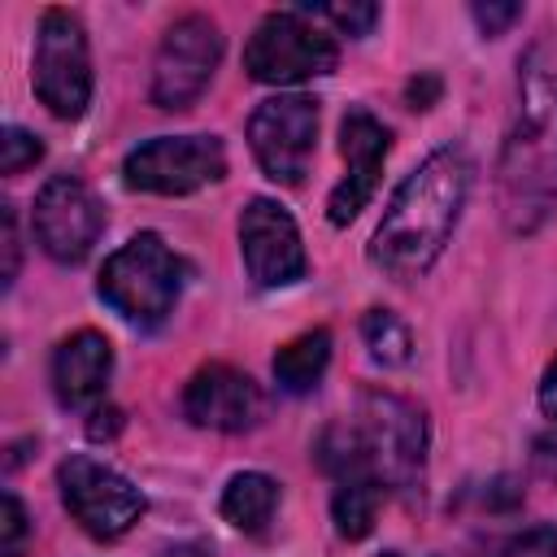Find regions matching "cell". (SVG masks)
<instances>
[{
  "instance_id": "26",
  "label": "cell",
  "mask_w": 557,
  "mask_h": 557,
  "mask_svg": "<svg viewBox=\"0 0 557 557\" xmlns=\"http://www.w3.org/2000/svg\"><path fill=\"white\" fill-rule=\"evenodd\" d=\"M531 448H535V453H531L535 470H540V474H548V479H557V435H540Z\"/></svg>"
},
{
  "instance_id": "7",
  "label": "cell",
  "mask_w": 557,
  "mask_h": 557,
  "mask_svg": "<svg viewBox=\"0 0 557 557\" xmlns=\"http://www.w3.org/2000/svg\"><path fill=\"white\" fill-rule=\"evenodd\" d=\"M226 174V152L218 135H157L126 152L122 178L135 191L187 196Z\"/></svg>"
},
{
  "instance_id": "9",
  "label": "cell",
  "mask_w": 557,
  "mask_h": 557,
  "mask_svg": "<svg viewBox=\"0 0 557 557\" xmlns=\"http://www.w3.org/2000/svg\"><path fill=\"white\" fill-rule=\"evenodd\" d=\"M313 139H318V100L309 96H296V91L270 96L248 117V148L265 170V178L274 183L296 187L305 178Z\"/></svg>"
},
{
  "instance_id": "30",
  "label": "cell",
  "mask_w": 557,
  "mask_h": 557,
  "mask_svg": "<svg viewBox=\"0 0 557 557\" xmlns=\"http://www.w3.org/2000/svg\"><path fill=\"white\" fill-rule=\"evenodd\" d=\"M383 557H400V553H383Z\"/></svg>"
},
{
  "instance_id": "5",
  "label": "cell",
  "mask_w": 557,
  "mask_h": 557,
  "mask_svg": "<svg viewBox=\"0 0 557 557\" xmlns=\"http://www.w3.org/2000/svg\"><path fill=\"white\" fill-rule=\"evenodd\" d=\"M339 61L335 39L309 22L300 9H283V13H265L244 48V70L257 83L270 87H292V83H309L331 74Z\"/></svg>"
},
{
  "instance_id": "1",
  "label": "cell",
  "mask_w": 557,
  "mask_h": 557,
  "mask_svg": "<svg viewBox=\"0 0 557 557\" xmlns=\"http://www.w3.org/2000/svg\"><path fill=\"white\" fill-rule=\"evenodd\" d=\"M496 187L505 226L518 235L535 231L557 209V52L548 44H535L522 57Z\"/></svg>"
},
{
  "instance_id": "27",
  "label": "cell",
  "mask_w": 557,
  "mask_h": 557,
  "mask_svg": "<svg viewBox=\"0 0 557 557\" xmlns=\"http://www.w3.org/2000/svg\"><path fill=\"white\" fill-rule=\"evenodd\" d=\"M117 426H122V413H117L113 405H104V409H96V413H91L87 435H91V440H109V435H117Z\"/></svg>"
},
{
  "instance_id": "8",
  "label": "cell",
  "mask_w": 557,
  "mask_h": 557,
  "mask_svg": "<svg viewBox=\"0 0 557 557\" xmlns=\"http://www.w3.org/2000/svg\"><path fill=\"white\" fill-rule=\"evenodd\" d=\"M57 483H61V500L74 513V522L96 540L126 535L144 513L139 487L131 479H122L117 470H109L104 461L87 457V453L65 457L61 470H57Z\"/></svg>"
},
{
  "instance_id": "28",
  "label": "cell",
  "mask_w": 557,
  "mask_h": 557,
  "mask_svg": "<svg viewBox=\"0 0 557 557\" xmlns=\"http://www.w3.org/2000/svg\"><path fill=\"white\" fill-rule=\"evenodd\" d=\"M540 409L557 422V357L548 361V370H544V379H540Z\"/></svg>"
},
{
  "instance_id": "22",
  "label": "cell",
  "mask_w": 557,
  "mask_h": 557,
  "mask_svg": "<svg viewBox=\"0 0 557 557\" xmlns=\"http://www.w3.org/2000/svg\"><path fill=\"white\" fill-rule=\"evenodd\" d=\"M26 540V509L13 492L0 496V557H17Z\"/></svg>"
},
{
  "instance_id": "13",
  "label": "cell",
  "mask_w": 557,
  "mask_h": 557,
  "mask_svg": "<svg viewBox=\"0 0 557 557\" xmlns=\"http://www.w3.org/2000/svg\"><path fill=\"white\" fill-rule=\"evenodd\" d=\"M387 144H392V135H387V126L374 113H366V109H348L344 113V122H339V152L348 161V174L335 183V191L326 200V218L335 226H348L366 209V200L374 196V183H379L383 161H387Z\"/></svg>"
},
{
  "instance_id": "18",
  "label": "cell",
  "mask_w": 557,
  "mask_h": 557,
  "mask_svg": "<svg viewBox=\"0 0 557 557\" xmlns=\"http://www.w3.org/2000/svg\"><path fill=\"white\" fill-rule=\"evenodd\" d=\"M379 500H383V487H379L374 479H348V483H335V496H331L335 531H339L344 540H366V535L374 531Z\"/></svg>"
},
{
  "instance_id": "4",
  "label": "cell",
  "mask_w": 557,
  "mask_h": 557,
  "mask_svg": "<svg viewBox=\"0 0 557 557\" xmlns=\"http://www.w3.org/2000/svg\"><path fill=\"white\" fill-rule=\"evenodd\" d=\"M96 292L100 300L122 313L131 326H161L174 305H178V292H183V261L165 248L161 235L152 231H139L131 235L100 270L96 278Z\"/></svg>"
},
{
  "instance_id": "29",
  "label": "cell",
  "mask_w": 557,
  "mask_h": 557,
  "mask_svg": "<svg viewBox=\"0 0 557 557\" xmlns=\"http://www.w3.org/2000/svg\"><path fill=\"white\" fill-rule=\"evenodd\" d=\"M161 557H209L200 544H174V548H165Z\"/></svg>"
},
{
  "instance_id": "12",
  "label": "cell",
  "mask_w": 557,
  "mask_h": 557,
  "mask_svg": "<svg viewBox=\"0 0 557 557\" xmlns=\"http://www.w3.org/2000/svg\"><path fill=\"white\" fill-rule=\"evenodd\" d=\"M239 257L257 287H287L305 278V244L292 213L265 196L248 200L239 213Z\"/></svg>"
},
{
  "instance_id": "10",
  "label": "cell",
  "mask_w": 557,
  "mask_h": 557,
  "mask_svg": "<svg viewBox=\"0 0 557 557\" xmlns=\"http://www.w3.org/2000/svg\"><path fill=\"white\" fill-rule=\"evenodd\" d=\"M222 61V35L205 13L178 17L152 61V104L161 109H187L209 87L213 70Z\"/></svg>"
},
{
  "instance_id": "14",
  "label": "cell",
  "mask_w": 557,
  "mask_h": 557,
  "mask_svg": "<svg viewBox=\"0 0 557 557\" xmlns=\"http://www.w3.org/2000/svg\"><path fill=\"white\" fill-rule=\"evenodd\" d=\"M183 413L209 431H248L261 418V387L235 366H200L183 387Z\"/></svg>"
},
{
  "instance_id": "3",
  "label": "cell",
  "mask_w": 557,
  "mask_h": 557,
  "mask_svg": "<svg viewBox=\"0 0 557 557\" xmlns=\"http://www.w3.org/2000/svg\"><path fill=\"white\" fill-rule=\"evenodd\" d=\"M348 426L357 435V448H361V461H366L370 479L383 492H400V496L422 492L426 418L409 396L366 387L357 396V413L348 418Z\"/></svg>"
},
{
  "instance_id": "19",
  "label": "cell",
  "mask_w": 557,
  "mask_h": 557,
  "mask_svg": "<svg viewBox=\"0 0 557 557\" xmlns=\"http://www.w3.org/2000/svg\"><path fill=\"white\" fill-rule=\"evenodd\" d=\"M361 339L370 348V357L379 366H405L413 357V339H409V326L392 313V309H370L361 318Z\"/></svg>"
},
{
  "instance_id": "23",
  "label": "cell",
  "mask_w": 557,
  "mask_h": 557,
  "mask_svg": "<svg viewBox=\"0 0 557 557\" xmlns=\"http://www.w3.org/2000/svg\"><path fill=\"white\" fill-rule=\"evenodd\" d=\"M505 557H557V527L544 522V527H531V531L513 535Z\"/></svg>"
},
{
  "instance_id": "11",
  "label": "cell",
  "mask_w": 557,
  "mask_h": 557,
  "mask_svg": "<svg viewBox=\"0 0 557 557\" xmlns=\"http://www.w3.org/2000/svg\"><path fill=\"white\" fill-rule=\"evenodd\" d=\"M30 226H35V239L39 248L61 261V265H78L100 231H104V205L96 200V191L74 178V174H57L39 187L35 196V213H30Z\"/></svg>"
},
{
  "instance_id": "25",
  "label": "cell",
  "mask_w": 557,
  "mask_h": 557,
  "mask_svg": "<svg viewBox=\"0 0 557 557\" xmlns=\"http://www.w3.org/2000/svg\"><path fill=\"white\" fill-rule=\"evenodd\" d=\"M0 222H4V287L13 283V274H17V257H22V244H17V218H13V205H4V213H0Z\"/></svg>"
},
{
  "instance_id": "17",
  "label": "cell",
  "mask_w": 557,
  "mask_h": 557,
  "mask_svg": "<svg viewBox=\"0 0 557 557\" xmlns=\"http://www.w3.org/2000/svg\"><path fill=\"white\" fill-rule=\"evenodd\" d=\"M326 361H331V331L318 326V331H305V335H296L292 344H283L274 352V379H278L283 392L300 396V392L318 387Z\"/></svg>"
},
{
  "instance_id": "6",
  "label": "cell",
  "mask_w": 557,
  "mask_h": 557,
  "mask_svg": "<svg viewBox=\"0 0 557 557\" xmlns=\"http://www.w3.org/2000/svg\"><path fill=\"white\" fill-rule=\"evenodd\" d=\"M35 96L57 117H78L91 100V61H87V35L83 22L70 9H44L39 35H35V70H30Z\"/></svg>"
},
{
  "instance_id": "16",
  "label": "cell",
  "mask_w": 557,
  "mask_h": 557,
  "mask_svg": "<svg viewBox=\"0 0 557 557\" xmlns=\"http://www.w3.org/2000/svg\"><path fill=\"white\" fill-rule=\"evenodd\" d=\"M274 505H278V483H274L270 474H261V470H244V474H235V479L226 483L218 509H222V518H226L235 531L257 535V531L274 518Z\"/></svg>"
},
{
  "instance_id": "20",
  "label": "cell",
  "mask_w": 557,
  "mask_h": 557,
  "mask_svg": "<svg viewBox=\"0 0 557 557\" xmlns=\"http://www.w3.org/2000/svg\"><path fill=\"white\" fill-rule=\"evenodd\" d=\"M300 13H305V17H313V22L322 17V22H331L335 30L357 35V39H361V35H370V30H374V22H379V4H366V0H361V4H318V9H313V4H305Z\"/></svg>"
},
{
  "instance_id": "21",
  "label": "cell",
  "mask_w": 557,
  "mask_h": 557,
  "mask_svg": "<svg viewBox=\"0 0 557 557\" xmlns=\"http://www.w3.org/2000/svg\"><path fill=\"white\" fill-rule=\"evenodd\" d=\"M39 157H44V144H39L30 131L4 126V135H0V170H4V174H22V170L35 165Z\"/></svg>"
},
{
  "instance_id": "24",
  "label": "cell",
  "mask_w": 557,
  "mask_h": 557,
  "mask_svg": "<svg viewBox=\"0 0 557 557\" xmlns=\"http://www.w3.org/2000/svg\"><path fill=\"white\" fill-rule=\"evenodd\" d=\"M470 13H474V22H479V30H483V35H500L509 22H518V17H522V9H518V4H509V0H505V4H492V0H487V4H474Z\"/></svg>"
},
{
  "instance_id": "15",
  "label": "cell",
  "mask_w": 557,
  "mask_h": 557,
  "mask_svg": "<svg viewBox=\"0 0 557 557\" xmlns=\"http://www.w3.org/2000/svg\"><path fill=\"white\" fill-rule=\"evenodd\" d=\"M113 374V344L100 331H74L52 352V387L57 400L70 409L96 405Z\"/></svg>"
},
{
  "instance_id": "2",
  "label": "cell",
  "mask_w": 557,
  "mask_h": 557,
  "mask_svg": "<svg viewBox=\"0 0 557 557\" xmlns=\"http://www.w3.org/2000/svg\"><path fill=\"white\" fill-rule=\"evenodd\" d=\"M470 191V161L461 148H435L387 200L370 239V261L392 278H418L444 252Z\"/></svg>"
}]
</instances>
